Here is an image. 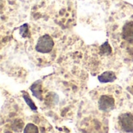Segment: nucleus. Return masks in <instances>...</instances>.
Instances as JSON below:
<instances>
[{"instance_id": "f257e3e1", "label": "nucleus", "mask_w": 133, "mask_h": 133, "mask_svg": "<svg viewBox=\"0 0 133 133\" xmlns=\"http://www.w3.org/2000/svg\"><path fill=\"white\" fill-rule=\"evenodd\" d=\"M54 47L53 39L48 34L41 36L36 44V51L40 53H48Z\"/></svg>"}, {"instance_id": "f03ea898", "label": "nucleus", "mask_w": 133, "mask_h": 133, "mask_svg": "<svg viewBox=\"0 0 133 133\" xmlns=\"http://www.w3.org/2000/svg\"><path fill=\"white\" fill-rule=\"evenodd\" d=\"M118 124L125 132H133V115L130 113L122 114L118 118Z\"/></svg>"}, {"instance_id": "7ed1b4c3", "label": "nucleus", "mask_w": 133, "mask_h": 133, "mask_svg": "<svg viewBox=\"0 0 133 133\" xmlns=\"http://www.w3.org/2000/svg\"><path fill=\"white\" fill-rule=\"evenodd\" d=\"M115 107V100L112 97L104 95L100 97L98 101V108L102 111H109Z\"/></svg>"}, {"instance_id": "20e7f679", "label": "nucleus", "mask_w": 133, "mask_h": 133, "mask_svg": "<svg viewBox=\"0 0 133 133\" xmlns=\"http://www.w3.org/2000/svg\"><path fill=\"white\" fill-rule=\"evenodd\" d=\"M122 37L125 41L133 43V21L126 23L122 29Z\"/></svg>"}, {"instance_id": "39448f33", "label": "nucleus", "mask_w": 133, "mask_h": 133, "mask_svg": "<svg viewBox=\"0 0 133 133\" xmlns=\"http://www.w3.org/2000/svg\"><path fill=\"white\" fill-rule=\"evenodd\" d=\"M116 79L115 74L111 72V71H108L101 74L99 77L98 79L101 83H108V82H113Z\"/></svg>"}, {"instance_id": "423d86ee", "label": "nucleus", "mask_w": 133, "mask_h": 133, "mask_svg": "<svg viewBox=\"0 0 133 133\" xmlns=\"http://www.w3.org/2000/svg\"><path fill=\"white\" fill-rule=\"evenodd\" d=\"M33 91V94L35 97H37L39 99H41V87H40V83L39 82H36L30 89Z\"/></svg>"}, {"instance_id": "0eeeda50", "label": "nucleus", "mask_w": 133, "mask_h": 133, "mask_svg": "<svg viewBox=\"0 0 133 133\" xmlns=\"http://www.w3.org/2000/svg\"><path fill=\"white\" fill-rule=\"evenodd\" d=\"M23 133H39L37 126L34 124H27L23 130Z\"/></svg>"}, {"instance_id": "6e6552de", "label": "nucleus", "mask_w": 133, "mask_h": 133, "mask_svg": "<svg viewBox=\"0 0 133 133\" xmlns=\"http://www.w3.org/2000/svg\"><path fill=\"white\" fill-rule=\"evenodd\" d=\"M23 97H24V99H25V101H26V103L30 105V107L32 108V109H34V110H35L36 109V107H35V105L31 102V101L30 100V98L27 97V96H23Z\"/></svg>"}]
</instances>
